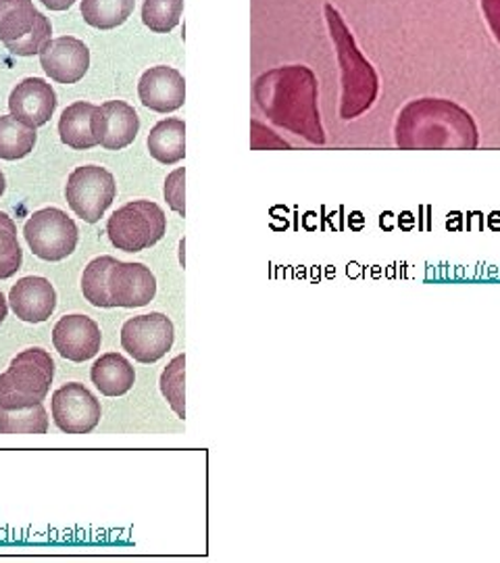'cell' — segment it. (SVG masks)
<instances>
[{"instance_id": "cell-8", "label": "cell", "mask_w": 500, "mask_h": 563, "mask_svg": "<svg viewBox=\"0 0 500 563\" xmlns=\"http://www.w3.org/2000/svg\"><path fill=\"white\" fill-rule=\"evenodd\" d=\"M118 197V184L111 172L100 165H84L71 172L65 199L71 211L86 223H97L104 211L113 205Z\"/></svg>"}, {"instance_id": "cell-17", "label": "cell", "mask_w": 500, "mask_h": 563, "mask_svg": "<svg viewBox=\"0 0 500 563\" xmlns=\"http://www.w3.org/2000/svg\"><path fill=\"white\" fill-rule=\"evenodd\" d=\"M9 302L21 322L42 323L55 313L57 292L46 278L27 276L11 288Z\"/></svg>"}, {"instance_id": "cell-27", "label": "cell", "mask_w": 500, "mask_h": 563, "mask_svg": "<svg viewBox=\"0 0 500 563\" xmlns=\"http://www.w3.org/2000/svg\"><path fill=\"white\" fill-rule=\"evenodd\" d=\"M184 367L186 355H178L174 362L165 367L160 374V393L171 405V409L178 413V418H186V393H184Z\"/></svg>"}, {"instance_id": "cell-31", "label": "cell", "mask_w": 500, "mask_h": 563, "mask_svg": "<svg viewBox=\"0 0 500 563\" xmlns=\"http://www.w3.org/2000/svg\"><path fill=\"white\" fill-rule=\"evenodd\" d=\"M7 313H9V305H7V299H4V295L0 292V323L4 322Z\"/></svg>"}, {"instance_id": "cell-7", "label": "cell", "mask_w": 500, "mask_h": 563, "mask_svg": "<svg viewBox=\"0 0 500 563\" xmlns=\"http://www.w3.org/2000/svg\"><path fill=\"white\" fill-rule=\"evenodd\" d=\"M27 246L44 262H63L78 246V225L65 211L48 207L36 211L23 228Z\"/></svg>"}, {"instance_id": "cell-32", "label": "cell", "mask_w": 500, "mask_h": 563, "mask_svg": "<svg viewBox=\"0 0 500 563\" xmlns=\"http://www.w3.org/2000/svg\"><path fill=\"white\" fill-rule=\"evenodd\" d=\"M4 190H7V180H4V174L0 172V199H2V195H4Z\"/></svg>"}, {"instance_id": "cell-11", "label": "cell", "mask_w": 500, "mask_h": 563, "mask_svg": "<svg viewBox=\"0 0 500 563\" xmlns=\"http://www.w3.org/2000/svg\"><path fill=\"white\" fill-rule=\"evenodd\" d=\"M109 295L113 307H144L157 295V278L144 263L115 262L109 274Z\"/></svg>"}, {"instance_id": "cell-26", "label": "cell", "mask_w": 500, "mask_h": 563, "mask_svg": "<svg viewBox=\"0 0 500 563\" xmlns=\"http://www.w3.org/2000/svg\"><path fill=\"white\" fill-rule=\"evenodd\" d=\"M21 263L23 251L18 241V225L7 213H0V280L15 276Z\"/></svg>"}, {"instance_id": "cell-15", "label": "cell", "mask_w": 500, "mask_h": 563, "mask_svg": "<svg viewBox=\"0 0 500 563\" xmlns=\"http://www.w3.org/2000/svg\"><path fill=\"white\" fill-rule=\"evenodd\" d=\"M11 115L30 128H41L48 123L57 109V95L53 86L42 78H27L21 81L9 97Z\"/></svg>"}, {"instance_id": "cell-22", "label": "cell", "mask_w": 500, "mask_h": 563, "mask_svg": "<svg viewBox=\"0 0 500 563\" xmlns=\"http://www.w3.org/2000/svg\"><path fill=\"white\" fill-rule=\"evenodd\" d=\"M136 0H81V18L97 30H115L134 13Z\"/></svg>"}, {"instance_id": "cell-3", "label": "cell", "mask_w": 500, "mask_h": 563, "mask_svg": "<svg viewBox=\"0 0 500 563\" xmlns=\"http://www.w3.org/2000/svg\"><path fill=\"white\" fill-rule=\"evenodd\" d=\"M323 13H325L330 38L336 48V57L341 63L342 120H355L365 111H369L371 104L378 99L380 78L371 60L363 55L341 11L332 2H327L323 7Z\"/></svg>"}, {"instance_id": "cell-19", "label": "cell", "mask_w": 500, "mask_h": 563, "mask_svg": "<svg viewBox=\"0 0 500 563\" xmlns=\"http://www.w3.org/2000/svg\"><path fill=\"white\" fill-rule=\"evenodd\" d=\"M92 384L104 397H121L132 390L136 383V372L132 363L127 362L120 353H107L95 362L90 369Z\"/></svg>"}, {"instance_id": "cell-23", "label": "cell", "mask_w": 500, "mask_h": 563, "mask_svg": "<svg viewBox=\"0 0 500 563\" xmlns=\"http://www.w3.org/2000/svg\"><path fill=\"white\" fill-rule=\"evenodd\" d=\"M48 413L44 405H32L21 409L0 407V434H46Z\"/></svg>"}, {"instance_id": "cell-14", "label": "cell", "mask_w": 500, "mask_h": 563, "mask_svg": "<svg viewBox=\"0 0 500 563\" xmlns=\"http://www.w3.org/2000/svg\"><path fill=\"white\" fill-rule=\"evenodd\" d=\"M142 104L157 113H174L186 102V81L174 67H151L138 84Z\"/></svg>"}, {"instance_id": "cell-10", "label": "cell", "mask_w": 500, "mask_h": 563, "mask_svg": "<svg viewBox=\"0 0 500 563\" xmlns=\"http://www.w3.org/2000/svg\"><path fill=\"white\" fill-rule=\"evenodd\" d=\"M51 413L65 434H90L102 416L99 399L80 383L65 384L55 390Z\"/></svg>"}, {"instance_id": "cell-2", "label": "cell", "mask_w": 500, "mask_h": 563, "mask_svg": "<svg viewBox=\"0 0 500 563\" xmlns=\"http://www.w3.org/2000/svg\"><path fill=\"white\" fill-rule=\"evenodd\" d=\"M397 144L402 148H476L474 118L446 99L411 101L397 120Z\"/></svg>"}, {"instance_id": "cell-30", "label": "cell", "mask_w": 500, "mask_h": 563, "mask_svg": "<svg viewBox=\"0 0 500 563\" xmlns=\"http://www.w3.org/2000/svg\"><path fill=\"white\" fill-rule=\"evenodd\" d=\"M41 2L51 11H67L74 7L76 0H41Z\"/></svg>"}, {"instance_id": "cell-9", "label": "cell", "mask_w": 500, "mask_h": 563, "mask_svg": "<svg viewBox=\"0 0 500 563\" xmlns=\"http://www.w3.org/2000/svg\"><path fill=\"white\" fill-rule=\"evenodd\" d=\"M174 341L176 328L163 313H146L132 318L121 328V346L136 362H159L174 346Z\"/></svg>"}, {"instance_id": "cell-13", "label": "cell", "mask_w": 500, "mask_h": 563, "mask_svg": "<svg viewBox=\"0 0 500 563\" xmlns=\"http://www.w3.org/2000/svg\"><path fill=\"white\" fill-rule=\"evenodd\" d=\"M99 323L88 316H65L53 328V344L63 360L88 362L100 351Z\"/></svg>"}, {"instance_id": "cell-16", "label": "cell", "mask_w": 500, "mask_h": 563, "mask_svg": "<svg viewBox=\"0 0 500 563\" xmlns=\"http://www.w3.org/2000/svg\"><path fill=\"white\" fill-rule=\"evenodd\" d=\"M141 118L127 102L109 101L97 109L95 134L107 151H121L136 141Z\"/></svg>"}, {"instance_id": "cell-24", "label": "cell", "mask_w": 500, "mask_h": 563, "mask_svg": "<svg viewBox=\"0 0 500 563\" xmlns=\"http://www.w3.org/2000/svg\"><path fill=\"white\" fill-rule=\"evenodd\" d=\"M115 257H97L95 262L88 263V267L84 269V276H81V292H84V299L88 302H92L95 307H102V309H111L113 301H111V295H109V274H111V267L115 265Z\"/></svg>"}, {"instance_id": "cell-29", "label": "cell", "mask_w": 500, "mask_h": 563, "mask_svg": "<svg viewBox=\"0 0 500 563\" xmlns=\"http://www.w3.org/2000/svg\"><path fill=\"white\" fill-rule=\"evenodd\" d=\"M480 9L492 38L500 44V0H480Z\"/></svg>"}, {"instance_id": "cell-18", "label": "cell", "mask_w": 500, "mask_h": 563, "mask_svg": "<svg viewBox=\"0 0 500 563\" xmlns=\"http://www.w3.org/2000/svg\"><path fill=\"white\" fill-rule=\"evenodd\" d=\"M97 104L92 102H74L69 104L59 121L60 142L67 144L69 148L76 151H88L99 144V139L95 134V115H97Z\"/></svg>"}, {"instance_id": "cell-4", "label": "cell", "mask_w": 500, "mask_h": 563, "mask_svg": "<svg viewBox=\"0 0 500 563\" xmlns=\"http://www.w3.org/2000/svg\"><path fill=\"white\" fill-rule=\"evenodd\" d=\"M55 378V362L44 349L21 351L0 376V407L21 409L44 401Z\"/></svg>"}, {"instance_id": "cell-28", "label": "cell", "mask_w": 500, "mask_h": 563, "mask_svg": "<svg viewBox=\"0 0 500 563\" xmlns=\"http://www.w3.org/2000/svg\"><path fill=\"white\" fill-rule=\"evenodd\" d=\"M184 184H186V169L184 167H178L165 180V201L181 218H186V197H184L186 186Z\"/></svg>"}, {"instance_id": "cell-25", "label": "cell", "mask_w": 500, "mask_h": 563, "mask_svg": "<svg viewBox=\"0 0 500 563\" xmlns=\"http://www.w3.org/2000/svg\"><path fill=\"white\" fill-rule=\"evenodd\" d=\"M184 0H144L142 21L155 34H169L180 23Z\"/></svg>"}, {"instance_id": "cell-12", "label": "cell", "mask_w": 500, "mask_h": 563, "mask_svg": "<svg viewBox=\"0 0 500 563\" xmlns=\"http://www.w3.org/2000/svg\"><path fill=\"white\" fill-rule=\"evenodd\" d=\"M41 65L51 80L69 86L80 81L88 74L90 51L78 38H55L42 48Z\"/></svg>"}, {"instance_id": "cell-6", "label": "cell", "mask_w": 500, "mask_h": 563, "mask_svg": "<svg viewBox=\"0 0 500 563\" xmlns=\"http://www.w3.org/2000/svg\"><path fill=\"white\" fill-rule=\"evenodd\" d=\"M53 25L32 0H0V42L18 57L41 55Z\"/></svg>"}, {"instance_id": "cell-1", "label": "cell", "mask_w": 500, "mask_h": 563, "mask_svg": "<svg viewBox=\"0 0 500 563\" xmlns=\"http://www.w3.org/2000/svg\"><path fill=\"white\" fill-rule=\"evenodd\" d=\"M263 111L284 128H290L307 141L323 142L318 80L304 65H290L265 74L257 81Z\"/></svg>"}, {"instance_id": "cell-20", "label": "cell", "mask_w": 500, "mask_h": 563, "mask_svg": "<svg viewBox=\"0 0 500 563\" xmlns=\"http://www.w3.org/2000/svg\"><path fill=\"white\" fill-rule=\"evenodd\" d=\"M146 144H148L151 157L163 165L181 162L186 157V123L176 118L159 121L151 130Z\"/></svg>"}, {"instance_id": "cell-21", "label": "cell", "mask_w": 500, "mask_h": 563, "mask_svg": "<svg viewBox=\"0 0 500 563\" xmlns=\"http://www.w3.org/2000/svg\"><path fill=\"white\" fill-rule=\"evenodd\" d=\"M38 141L36 128L25 125L23 121L7 115L0 118V159L18 162L27 157Z\"/></svg>"}, {"instance_id": "cell-5", "label": "cell", "mask_w": 500, "mask_h": 563, "mask_svg": "<svg viewBox=\"0 0 500 563\" xmlns=\"http://www.w3.org/2000/svg\"><path fill=\"white\" fill-rule=\"evenodd\" d=\"M167 218L157 202L132 201L120 207L107 222L109 241L125 253H141L165 236Z\"/></svg>"}]
</instances>
